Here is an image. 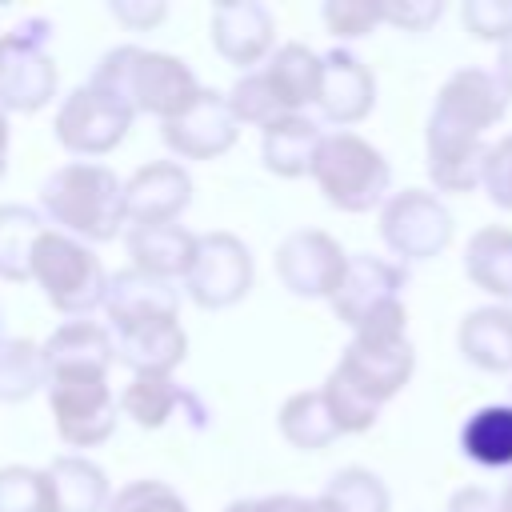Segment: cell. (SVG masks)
I'll use <instances>...</instances> for the list:
<instances>
[{
	"label": "cell",
	"instance_id": "obj_1",
	"mask_svg": "<svg viewBox=\"0 0 512 512\" xmlns=\"http://www.w3.org/2000/svg\"><path fill=\"white\" fill-rule=\"evenodd\" d=\"M508 96L504 80L488 68H460L444 80L428 116V176L440 192H472L484 184L492 152L484 128L508 112Z\"/></svg>",
	"mask_w": 512,
	"mask_h": 512
},
{
	"label": "cell",
	"instance_id": "obj_2",
	"mask_svg": "<svg viewBox=\"0 0 512 512\" xmlns=\"http://www.w3.org/2000/svg\"><path fill=\"white\" fill-rule=\"evenodd\" d=\"M416 368V352L408 336H352L340 364L320 384L340 432H368L380 416V404H388Z\"/></svg>",
	"mask_w": 512,
	"mask_h": 512
},
{
	"label": "cell",
	"instance_id": "obj_3",
	"mask_svg": "<svg viewBox=\"0 0 512 512\" xmlns=\"http://www.w3.org/2000/svg\"><path fill=\"white\" fill-rule=\"evenodd\" d=\"M88 84H96L100 92H108L112 100H120L132 112H148L160 124L180 116L204 88L196 80V72L172 56V52H152L140 44H116L100 56V64L92 68Z\"/></svg>",
	"mask_w": 512,
	"mask_h": 512
},
{
	"label": "cell",
	"instance_id": "obj_4",
	"mask_svg": "<svg viewBox=\"0 0 512 512\" xmlns=\"http://www.w3.org/2000/svg\"><path fill=\"white\" fill-rule=\"evenodd\" d=\"M40 212L60 224V232L76 240H116L128 212H124V180L96 160H72L44 176L40 184Z\"/></svg>",
	"mask_w": 512,
	"mask_h": 512
},
{
	"label": "cell",
	"instance_id": "obj_5",
	"mask_svg": "<svg viewBox=\"0 0 512 512\" xmlns=\"http://www.w3.org/2000/svg\"><path fill=\"white\" fill-rule=\"evenodd\" d=\"M408 272L384 256L372 252H356L348 256V272L336 288V296L328 300L336 320H344L352 328V336H404V292Z\"/></svg>",
	"mask_w": 512,
	"mask_h": 512
},
{
	"label": "cell",
	"instance_id": "obj_6",
	"mask_svg": "<svg viewBox=\"0 0 512 512\" xmlns=\"http://www.w3.org/2000/svg\"><path fill=\"white\" fill-rule=\"evenodd\" d=\"M32 280L56 312L84 316L92 308H104L112 276L104 272L100 256L84 240L60 232V228H44L32 248Z\"/></svg>",
	"mask_w": 512,
	"mask_h": 512
},
{
	"label": "cell",
	"instance_id": "obj_7",
	"mask_svg": "<svg viewBox=\"0 0 512 512\" xmlns=\"http://www.w3.org/2000/svg\"><path fill=\"white\" fill-rule=\"evenodd\" d=\"M312 180L320 184L324 200L340 212H368L384 208L392 168L376 144L356 132H324V144L312 164Z\"/></svg>",
	"mask_w": 512,
	"mask_h": 512
},
{
	"label": "cell",
	"instance_id": "obj_8",
	"mask_svg": "<svg viewBox=\"0 0 512 512\" xmlns=\"http://www.w3.org/2000/svg\"><path fill=\"white\" fill-rule=\"evenodd\" d=\"M52 20L32 16L4 32L0 52V108L4 112H36L56 96V64L48 52Z\"/></svg>",
	"mask_w": 512,
	"mask_h": 512
},
{
	"label": "cell",
	"instance_id": "obj_9",
	"mask_svg": "<svg viewBox=\"0 0 512 512\" xmlns=\"http://www.w3.org/2000/svg\"><path fill=\"white\" fill-rule=\"evenodd\" d=\"M48 404L56 432L68 448H96L116 432L120 400L108 388V372H60L48 380Z\"/></svg>",
	"mask_w": 512,
	"mask_h": 512
},
{
	"label": "cell",
	"instance_id": "obj_10",
	"mask_svg": "<svg viewBox=\"0 0 512 512\" xmlns=\"http://www.w3.org/2000/svg\"><path fill=\"white\" fill-rule=\"evenodd\" d=\"M380 236L400 260H432L452 244V212L424 188H400L380 208Z\"/></svg>",
	"mask_w": 512,
	"mask_h": 512
},
{
	"label": "cell",
	"instance_id": "obj_11",
	"mask_svg": "<svg viewBox=\"0 0 512 512\" xmlns=\"http://www.w3.org/2000/svg\"><path fill=\"white\" fill-rule=\"evenodd\" d=\"M136 112L124 108L120 100H112L108 92H100L96 84H80L64 96L60 112H56V140L76 152V156H104L112 152L128 128H132Z\"/></svg>",
	"mask_w": 512,
	"mask_h": 512
},
{
	"label": "cell",
	"instance_id": "obj_12",
	"mask_svg": "<svg viewBox=\"0 0 512 512\" xmlns=\"http://www.w3.org/2000/svg\"><path fill=\"white\" fill-rule=\"evenodd\" d=\"M252 288V252L232 232H204L196 260L184 276V292L200 308H232Z\"/></svg>",
	"mask_w": 512,
	"mask_h": 512
},
{
	"label": "cell",
	"instance_id": "obj_13",
	"mask_svg": "<svg viewBox=\"0 0 512 512\" xmlns=\"http://www.w3.org/2000/svg\"><path fill=\"white\" fill-rule=\"evenodd\" d=\"M344 272H348L344 248L336 244V236H328L320 228L288 232L276 248V276L292 296H304V300L328 296L332 300Z\"/></svg>",
	"mask_w": 512,
	"mask_h": 512
},
{
	"label": "cell",
	"instance_id": "obj_14",
	"mask_svg": "<svg viewBox=\"0 0 512 512\" xmlns=\"http://www.w3.org/2000/svg\"><path fill=\"white\" fill-rule=\"evenodd\" d=\"M160 136L184 160H216L236 144L240 120H236V112H232L224 92L204 88L180 116L160 124Z\"/></svg>",
	"mask_w": 512,
	"mask_h": 512
},
{
	"label": "cell",
	"instance_id": "obj_15",
	"mask_svg": "<svg viewBox=\"0 0 512 512\" xmlns=\"http://www.w3.org/2000/svg\"><path fill=\"white\" fill-rule=\"evenodd\" d=\"M192 200V176L176 160H152L136 168L124 184L128 224H176Z\"/></svg>",
	"mask_w": 512,
	"mask_h": 512
},
{
	"label": "cell",
	"instance_id": "obj_16",
	"mask_svg": "<svg viewBox=\"0 0 512 512\" xmlns=\"http://www.w3.org/2000/svg\"><path fill=\"white\" fill-rule=\"evenodd\" d=\"M376 104V76L372 68L348 52V48H328L324 52V76H320V96L316 108L328 124H360Z\"/></svg>",
	"mask_w": 512,
	"mask_h": 512
},
{
	"label": "cell",
	"instance_id": "obj_17",
	"mask_svg": "<svg viewBox=\"0 0 512 512\" xmlns=\"http://www.w3.org/2000/svg\"><path fill=\"white\" fill-rule=\"evenodd\" d=\"M276 40L272 12L256 0H232L212 8V48L236 64V68H256Z\"/></svg>",
	"mask_w": 512,
	"mask_h": 512
},
{
	"label": "cell",
	"instance_id": "obj_18",
	"mask_svg": "<svg viewBox=\"0 0 512 512\" xmlns=\"http://www.w3.org/2000/svg\"><path fill=\"white\" fill-rule=\"evenodd\" d=\"M104 312H108V328L168 320V316L180 312V292L172 288V280H160V276H148V272H136V268H120L108 280Z\"/></svg>",
	"mask_w": 512,
	"mask_h": 512
},
{
	"label": "cell",
	"instance_id": "obj_19",
	"mask_svg": "<svg viewBox=\"0 0 512 512\" xmlns=\"http://www.w3.org/2000/svg\"><path fill=\"white\" fill-rule=\"evenodd\" d=\"M196 244L200 236H192L180 224H128V236H124L132 268L160 280H176V276L184 280L196 260Z\"/></svg>",
	"mask_w": 512,
	"mask_h": 512
},
{
	"label": "cell",
	"instance_id": "obj_20",
	"mask_svg": "<svg viewBox=\"0 0 512 512\" xmlns=\"http://www.w3.org/2000/svg\"><path fill=\"white\" fill-rule=\"evenodd\" d=\"M112 340H116V360H124L132 368V376H140V372H164V376H172V368L188 352V336H184V328H180L176 316H168V320H144V324H128V328H112Z\"/></svg>",
	"mask_w": 512,
	"mask_h": 512
},
{
	"label": "cell",
	"instance_id": "obj_21",
	"mask_svg": "<svg viewBox=\"0 0 512 512\" xmlns=\"http://www.w3.org/2000/svg\"><path fill=\"white\" fill-rule=\"evenodd\" d=\"M44 360H48V380L60 372H108L116 360L112 328L96 320H64L44 340Z\"/></svg>",
	"mask_w": 512,
	"mask_h": 512
},
{
	"label": "cell",
	"instance_id": "obj_22",
	"mask_svg": "<svg viewBox=\"0 0 512 512\" xmlns=\"http://www.w3.org/2000/svg\"><path fill=\"white\" fill-rule=\"evenodd\" d=\"M320 144H324V132L304 112L280 116L268 128H260V160H264V168L276 172V176H288V180L312 176Z\"/></svg>",
	"mask_w": 512,
	"mask_h": 512
},
{
	"label": "cell",
	"instance_id": "obj_23",
	"mask_svg": "<svg viewBox=\"0 0 512 512\" xmlns=\"http://www.w3.org/2000/svg\"><path fill=\"white\" fill-rule=\"evenodd\" d=\"M176 408H188V420H192V412H196V420L208 424L204 400H200L196 392L180 388V384H176L172 376H164V372H140V376H132V384L120 392V412H124L128 420H136L140 428H164Z\"/></svg>",
	"mask_w": 512,
	"mask_h": 512
},
{
	"label": "cell",
	"instance_id": "obj_24",
	"mask_svg": "<svg viewBox=\"0 0 512 512\" xmlns=\"http://www.w3.org/2000/svg\"><path fill=\"white\" fill-rule=\"evenodd\" d=\"M460 352L484 372H512V308L492 304L476 308L460 320Z\"/></svg>",
	"mask_w": 512,
	"mask_h": 512
},
{
	"label": "cell",
	"instance_id": "obj_25",
	"mask_svg": "<svg viewBox=\"0 0 512 512\" xmlns=\"http://www.w3.org/2000/svg\"><path fill=\"white\" fill-rule=\"evenodd\" d=\"M48 472H52V484H56L60 512H108L116 492L108 484V472L96 460L64 452L48 464Z\"/></svg>",
	"mask_w": 512,
	"mask_h": 512
},
{
	"label": "cell",
	"instance_id": "obj_26",
	"mask_svg": "<svg viewBox=\"0 0 512 512\" xmlns=\"http://www.w3.org/2000/svg\"><path fill=\"white\" fill-rule=\"evenodd\" d=\"M276 96L284 100L288 112H300L304 104H316L320 96V76H324V56H316L308 44H280L268 64H264Z\"/></svg>",
	"mask_w": 512,
	"mask_h": 512
},
{
	"label": "cell",
	"instance_id": "obj_27",
	"mask_svg": "<svg viewBox=\"0 0 512 512\" xmlns=\"http://www.w3.org/2000/svg\"><path fill=\"white\" fill-rule=\"evenodd\" d=\"M276 424H280V436H284L292 448H300V452H320V448H328L336 436H344L320 388L288 396V400L280 404Z\"/></svg>",
	"mask_w": 512,
	"mask_h": 512
},
{
	"label": "cell",
	"instance_id": "obj_28",
	"mask_svg": "<svg viewBox=\"0 0 512 512\" xmlns=\"http://www.w3.org/2000/svg\"><path fill=\"white\" fill-rule=\"evenodd\" d=\"M460 452L480 468H512V404L476 408L460 424Z\"/></svg>",
	"mask_w": 512,
	"mask_h": 512
},
{
	"label": "cell",
	"instance_id": "obj_29",
	"mask_svg": "<svg viewBox=\"0 0 512 512\" xmlns=\"http://www.w3.org/2000/svg\"><path fill=\"white\" fill-rule=\"evenodd\" d=\"M464 272L496 300H512V228H480L464 248Z\"/></svg>",
	"mask_w": 512,
	"mask_h": 512
},
{
	"label": "cell",
	"instance_id": "obj_30",
	"mask_svg": "<svg viewBox=\"0 0 512 512\" xmlns=\"http://www.w3.org/2000/svg\"><path fill=\"white\" fill-rule=\"evenodd\" d=\"M44 232V212L32 204H0V280H32V248Z\"/></svg>",
	"mask_w": 512,
	"mask_h": 512
},
{
	"label": "cell",
	"instance_id": "obj_31",
	"mask_svg": "<svg viewBox=\"0 0 512 512\" xmlns=\"http://www.w3.org/2000/svg\"><path fill=\"white\" fill-rule=\"evenodd\" d=\"M40 388H48L44 344H32L24 336H8L0 344V404H20Z\"/></svg>",
	"mask_w": 512,
	"mask_h": 512
},
{
	"label": "cell",
	"instance_id": "obj_32",
	"mask_svg": "<svg viewBox=\"0 0 512 512\" xmlns=\"http://www.w3.org/2000/svg\"><path fill=\"white\" fill-rule=\"evenodd\" d=\"M0 512H60L48 468L4 464L0 468Z\"/></svg>",
	"mask_w": 512,
	"mask_h": 512
},
{
	"label": "cell",
	"instance_id": "obj_33",
	"mask_svg": "<svg viewBox=\"0 0 512 512\" xmlns=\"http://www.w3.org/2000/svg\"><path fill=\"white\" fill-rule=\"evenodd\" d=\"M228 104H232V112H236L240 124H256V128H268L272 120L292 116V112L284 108V100L276 96V88H272V80H268L264 68L244 72V76L228 88Z\"/></svg>",
	"mask_w": 512,
	"mask_h": 512
},
{
	"label": "cell",
	"instance_id": "obj_34",
	"mask_svg": "<svg viewBox=\"0 0 512 512\" xmlns=\"http://www.w3.org/2000/svg\"><path fill=\"white\" fill-rule=\"evenodd\" d=\"M324 496L340 508V512H388L392 496L384 488V480L368 468H340L332 472V480L324 484Z\"/></svg>",
	"mask_w": 512,
	"mask_h": 512
},
{
	"label": "cell",
	"instance_id": "obj_35",
	"mask_svg": "<svg viewBox=\"0 0 512 512\" xmlns=\"http://www.w3.org/2000/svg\"><path fill=\"white\" fill-rule=\"evenodd\" d=\"M108 512H192V508L184 504V496H180L172 484L144 476V480L124 484V488L112 496Z\"/></svg>",
	"mask_w": 512,
	"mask_h": 512
},
{
	"label": "cell",
	"instance_id": "obj_36",
	"mask_svg": "<svg viewBox=\"0 0 512 512\" xmlns=\"http://www.w3.org/2000/svg\"><path fill=\"white\" fill-rule=\"evenodd\" d=\"M320 20H324L328 32L340 36V40H360V36H368L376 24H384L380 4H372V0H328V4L320 8Z\"/></svg>",
	"mask_w": 512,
	"mask_h": 512
},
{
	"label": "cell",
	"instance_id": "obj_37",
	"mask_svg": "<svg viewBox=\"0 0 512 512\" xmlns=\"http://www.w3.org/2000/svg\"><path fill=\"white\" fill-rule=\"evenodd\" d=\"M460 20L476 40H512V0H468Z\"/></svg>",
	"mask_w": 512,
	"mask_h": 512
},
{
	"label": "cell",
	"instance_id": "obj_38",
	"mask_svg": "<svg viewBox=\"0 0 512 512\" xmlns=\"http://www.w3.org/2000/svg\"><path fill=\"white\" fill-rule=\"evenodd\" d=\"M484 192L496 208L512 212V136L492 144L488 164H484Z\"/></svg>",
	"mask_w": 512,
	"mask_h": 512
},
{
	"label": "cell",
	"instance_id": "obj_39",
	"mask_svg": "<svg viewBox=\"0 0 512 512\" xmlns=\"http://www.w3.org/2000/svg\"><path fill=\"white\" fill-rule=\"evenodd\" d=\"M444 4L440 0H400V4H380V16L384 24H396L404 32H424L440 20Z\"/></svg>",
	"mask_w": 512,
	"mask_h": 512
},
{
	"label": "cell",
	"instance_id": "obj_40",
	"mask_svg": "<svg viewBox=\"0 0 512 512\" xmlns=\"http://www.w3.org/2000/svg\"><path fill=\"white\" fill-rule=\"evenodd\" d=\"M260 512H340L324 492L320 496H292V492H276L260 500Z\"/></svg>",
	"mask_w": 512,
	"mask_h": 512
},
{
	"label": "cell",
	"instance_id": "obj_41",
	"mask_svg": "<svg viewBox=\"0 0 512 512\" xmlns=\"http://www.w3.org/2000/svg\"><path fill=\"white\" fill-rule=\"evenodd\" d=\"M112 16L128 28H152L168 16V4H156V0H128V4H112Z\"/></svg>",
	"mask_w": 512,
	"mask_h": 512
},
{
	"label": "cell",
	"instance_id": "obj_42",
	"mask_svg": "<svg viewBox=\"0 0 512 512\" xmlns=\"http://www.w3.org/2000/svg\"><path fill=\"white\" fill-rule=\"evenodd\" d=\"M448 512H504V508H500V496H492L488 488H476V484H468V488L452 492V500H448Z\"/></svg>",
	"mask_w": 512,
	"mask_h": 512
},
{
	"label": "cell",
	"instance_id": "obj_43",
	"mask_svg": "<svg viewBox=\"0 0 512 512\" xmlns=\"http://www.w3.org/2000/svg\"><path fill=\"white\" fill-rule=\"evenodd\" d=\"M496 76L504 80V88L512 92V40L508 44H500V64H496Z\"/></svg>",
	"mask_w": 512,
	"mask_h": 512
},
{
	"label": "cell",
	"instance_id": "obj_44",
	"mask_svg": "<svg viewBox=\"0 0 512 512\" xmlns=\"http://www.w3.org/2000/svg\"><path fill=\"white\" fill-rule=\"evenodd\" d=\"M8 172V112L0 108V180Z\"/></svg>",
	"mask_w": 512,
	"mask_h": 512
},
{
	"label": "cell",
	"instance_id": "obj_45",
	"mask_svg": "<svg viewBox=\"0 0 512 512\" xmlns=\"http://www.w3.org/2000/svg\"><path fill=\"white\" fill-rule=\"evenodd\" d=\"M224 512H260V500H232Z\"/></svg>",
	"mask_w": 512,
	"mask_h": 512
},
{
	"label": "cell",
	"instance_id": "obj_46",
	"mask_svg": "<svg viewBox=\"0 0 512 512\" xmlns=\"http://www.w3.org/2000/svg\"><path fill=\"white\" fill-rule=\"evenodd\" d=\"M500 508H504V512H512V480H508V484H504V492H500Z\"/></svg>",
	"mask_w": 512,
	"mask_h": 512
},
{
	"label": "cell",
	"instance_id": "obj_47",
	"mask_svg": "<svg viewBox=\"0 0 512 512\" xmlns=\"http://www.w3.org/2000/svg\"><path fill=\"white\" fill-rule=\"evenodd\" d=\"M4 340H8V336H4V316H0V344H4Z\"/></svg>",
	"mask_w": 512,
	"mask_h": 512
},
{
	"label": "cell",
	"instance_id": "obj_48",
	"mask_svg": "<svg viewBox=\"0 0 512 512\" xmlns=\"http://www.w3.org/2000/svg\"><path fill=\"white\" fill-rule=\"evenodd\" d=\"M0 52H4V36H0Z\"/></svg>",
	"mask_w": 512,
	"mask_h": 512
}]
</instances>
